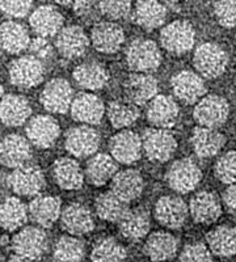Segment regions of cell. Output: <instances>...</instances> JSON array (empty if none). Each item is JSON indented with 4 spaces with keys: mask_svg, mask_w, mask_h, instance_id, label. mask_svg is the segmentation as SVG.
I'll use <instances>...</instances> for the list:
<instances>
[{
    "mask_svg": "<svg viewBox=\"0 0 236 262\" xmlns=\"http://www.w3.org/2000/svg\"><path fill=\"white\" fill-rule=\"evenodd\" d=\"M53 176L65 190H78L84 184V172L74 159L59 158L53 164Z\"/></svg>",
    "mask_w": 236,
    "mask_h": 262,
    "instance_id": "obj_27",
    "label": "cell"
},
{
    "mask_svg": "<svg viewBox=\"0 0 236 262\" xmlns=\"http://www.w3.org/2000/svg\"><path fill=\"white\" fill-rule=\"evenodd\" d=\"M214 173L223 184H236V151H228L222 155L216 163Z\"/></svg>",
    "mask_w": 236,
    "mask_h": 262,
    "instance_id": "obj_42",
    "label": "cell"
},
{
    "mask_svg": "<svg viewBox=\"0 0 236 262\" xmlns=\"http://www.w3.org/2000/svg\"><path fill=\"white\" fill-rule=\"evenodd\" d=\"M60 226L71 236L87 235L95 228L92 212L83 203H70L60 215Z\"/></svg>",
    "mask_w": 236,
    "mask_h": 262,
    "instance_id": "obj_16",
    "label": "cell"
},
{
    "mask_svg": "<svg viewBox=\"0 0 236 262\" xmlns=\"http://www.w3.org/2000/svg\"><path fill=\"white\" fill-rule=\"evenodd\" d=\"M49 247L46 232L39 227H24L12 237V249L16 256L36 261L44 256Z\"/></svg>",
    "mask_w": 236,
    "mask_h": 262,
    "instance_id": "obj_4",
    "label": "cell"
},
{
    "mask_svg": "<svg viewBox=\"0 0 236 262\" xmlns=\"http://www.w3.org/2000/svg\"><path fill=\"white\" fill-rule=\"evenodd\" d=\"M59 134V125L50 116L33 117L27 126L28 139L38 148H49L53 146Z\"/></svg>",
    "mask_w": 236,
    "mask_h": 262,
    "instance_id": "obj_19",
    "label": "cell"
},
{
    "mask_svg": "<svg viewBox=\"0 0 236 262\" xmlns=\"http://www.w3.org/2000/svg\"><path fill=\"white\" fill-rule=\"evenodd\" d=\"M2 163L8 168L17 169L27 165L32 158V148L27 138L18 134H9L2 142Z\"/></svg>",
    "mask_w": 236,
    "mask_h": 262,
    "instance_id": "obj_24",
    "label": "cell"
},
{
    "mask_svg": "<svg viewBox=\"0 0 236 262\" xmlns=\"http://www.w3.org/2000/svg\"><path fill=\"white\" fill-rule=\"evenodd\" d=\"M126 249L113 237H102L97 240L91 252L92 262H125Z\"/></svg>",
    "mask_w": 236,
    "mask_h": 262,
    "instance_id": "obj_39",
    "label": "cell"
},
{
    "mask_svg": "<svg viewBox=\"0 0 236 262\" xmlns=\"http://www.w3.org/2000/svg\"><path fill=\"white\" fill-rule=\"evenodd\" d=\"M108 118L114 128L128 127L139 118V109L130 101L125 102L116 100L109 102Z\"/></svg>",
    "mask_w": 236,
    "mask_h": 262,
    "instance_id": "obj_41",
    "label": "cell"
},
{
    "mask_svg": "<svg viewBox=\"0 0 236 262\" xmlns=\"http://www.w3.org/2000/svg\"><path fill=\"white\" fill-rule=\"evenodd\" d=\"M189 209L185 202L176 195L160 196L155 205V217L162 226L177 229L185 224Z\"/></svg>",
    "mask_w": 236,
    "mask_h": 262,
    "instance_id": "obj_13",
    "label": "cell"
},
{
    "mask_svg": "<svg viewBox=\"0 0 236 262\" xmlns=\"http://www.w3.org/2000/svg\"><path fill=\"white\" fill-rule=\"evenodd\" d=\"M7 262H34V261H30V259L24 258V257L15 256V257H12V258H9Z\"/></svg>",
    "mask_w": 236,
    "mask_h": 262,
    "instance_id": "obj_50",
    "label": "cell"
},
{
    "mask_svg": "<svg viewBox=\"0 0 236 262\" xmlns=\"http://www.w3.org/2000/svg\"><path fill=\"white\" fill-rule=\"evenodd\" d=\"M190 143L200 158L207 159L216 156L226 143V138L216 128L196 127L191 133Z\"/></svg>",
    "mask_w": 236,
    "mask_h": 262,
    "instance_id": "obj_26",
    "label": "cell"
},
{
    "mask_svg": "<svg viewBox=\"0 0 236 262\" xmlns=\"http://www.w3.org/2000/svg\"><path fill=\"white\" fill-rule=\"evenodd\" d=\"M144 254L154 262L172 259L177 253V240L167 232H154L144 243Z\"/></svg>",
    "mask_w": 236,
    "mask_h": 262,
    "instance_id": "obj_29",
    "label": "cell"
},
{
    "mask_svg": "<svg viewBox=\"0 0 236 262\" xmlns=\"http://www.w3.org/2000/svg\"><path fill=\"white\" fill-rule=\"evenodd\" d=\"M230 114V106L226 98L217 95L202 97L193 112L196 122L201 127L217 128L223 125Z\"/></svg>",
    "mask_w": 236,
    "mask_h": 262,
    "instance_id": "obj_6",
    "label": "cell"
},
{
    "mask_svg": "<svg viewBox=\"0 0 236 262\" xmlns=\"http://www.w3.org/2000/svg\"><path fill=\"white\" fill-rule=\"evenodd\" d=\"M189 214L196 223L211 224L222 214V205L218 195L212 191H200L189 203Z\"/></svg>",
    "mask_w": 236,
    "mask_h": 262,
    "instance_id": "obj_20",
    "label": "cell"
},
{
    "mask_svg": "<svg viewBox=\"0 0 236 262\" xmlns=\"http://www.w3.org/2000/svg\"><path fill=\"white\" fill-rule=\"evenodd\" d=\"M142 137L134 131L123 130L112 137L109 151L112 158L121 164H133L142 155Z\"/></svg>",
    "mask_w": 236,
    "mask_h": 262,
    "instance_id": "obj_12",
    "label": "cell"
},
{
    "mask_svg": "<svg viewBox=\"0 0 236 262\" xmlns=\"http://www.w3.org/2000/svg\"><path fill=\"white\" fill-rule=\"evenodd\" d=\"M202 173L191 159H180L172 163L165 172L168 186L176 193L185 194L195 190L200 184Z\"/></svg>",
    "mask_w": 236,
    "mask_h": 262,
    "instance_id": "obj_3",
    "label": "cell"
},
{
    "mask_svg": "<svg viewBox=\"0 0 236 262\" xmlns=\"http://www.w3.org/2000/svg\"><path fill=\"white\" fill-rule=\"evenodd\" d=\"M91 41L93 48L100 53L113 54L120 50L125 42V33L116 23L101 21L93 25L91 30Z\"/></svg>",
    "mask_w": 236,
    "mask_h": 262,
    "instance_id": "obj_15",
    "label": "cell"
},
{
    "mask_svg": "<svg viewBox=\"0 0 236 262\" xmlns=\"http://www.w3.org/2000/svg\"><path fill=\"white\" fill-rule=\"evenodd\" d=\"M29 24L37 37L48 38L58 36L63 29V16L55 7L39 6L30 13Z\"/></svg>",
    "mask_w": 236,
    "mask_h": 262,
    "instance_id": "obj_18",
    "label": "cell"
},
{
    "mask_svg": "<svg viewBox=\"0 0 236 262\" xmlns=\"http://www.w3.org/2000/svg\"><path fill=\"white\" fill-rule=\"evenodd\" d=\"M90 39L78 25H67L55 37V48L62 57L67 59H75L81 57L87 51Z\"/></svg>",
    "mask_w": 236,
    "mask_h": 262,
    "instance_id": "obj_17",
    "label": "cell"
},
{
    "mask_svg": "<svg viewBox=\"0 0 236 262\" xmlns=\"http://www.w3.org/2000/svg\"><path fill=\"white\" fill-rule=\"evenodd\" d=\"M100 134L91 126H76L67 131L65 147L75 158H88L95 155L100 147Z\"/></svg>",
    "mask_w": 236,
    "mask_h": 262,
    "instance_id": "obj_10",
    "label": "cell"
},
{
    "mask_svg": "<svg viewBox=\"0 0 236 262\" xmlns=\"http://www.w3.org/2000/svg\"><path fill=\"white\" fill-rule=\"evenodd\" d=\"M8 75L13 85L18 88H33L44 80L45 67L33 55H24L11 62Z\"/></svg>",
    "mask_w": 236,
    "mask_h": 262,
    "instance_id": "obj_5",
    "label": "cell"
},
{
    "mask_svg": "<svg viewBox=\"0 0 236 262\" xmlns=\"http://www.w3.org/2000/svg\"><path fill=\"white\" fill-rule=\"evenodd\" d=\"M32 113V107L25 97L18 95H6L2 98V121L6 126L16 127L24 125Z\"/></svg>",
    "mask_w": 236,
    "mask_h": 262,
    "instance_id": "obj_34",
    "label": "cell"
},
{
    "mask_svg": "<svg viewBox=\"0 0 236 262\" xmlns=\"http://www.w3.org/2000/svg\"><path fill=\"white\" fill-rule=\"evenodd\" d=\"M193 63L203 78L216 79L226 71L228 55L219 45L206 42L196 49Z\"/></svg>",
    "mask_w": 236,
    "mask_h": 262,
    "instance_id": "obj_2",
    "label": "cell"
},
{
    "mask_svg": "<svg viewBox=\"0 0 236 262\" xmlns=\"http://www.w3.org/2000/svg\"><path fill=\"white\" fill-rule=\"evenodd\" d=\"M79 86L88 91L101 90L109 80V72L101 63L85 62L79 64L72 72Z\"/></svg>",
    "mask_w": 236,
    "mask_h": 262,
    "instance_id": "obj_30",
    "label": "cell"
},
{
    "mask_svg": "<svg viewBox=\"0 0 236 262\" xmlns=\"http://www.w3.org/2000/svg\"><path fill=\"white\" fill-rule=\"evenodd\" d=\"M72 8L74 12L84 21H90L95 18L96 11L99 9L97 4L92 3V2H74L72 3Z\"/></svg>",
    "mask_w": 236,
    "mask_h": 262,
    "instance_id": "obj_48",
    "label": "cell"
},
{
    "mask_svg": "<svg viewBox=\"0 0 236 262\" xmlns=\"http://www.w3.org/2000/svg\"><path fill=\"white\" fill-rule=\"evenodd\" d=\"M85 253L84 243L75 236H62L58 238L53 252L54 262H81Z\"/></svg>",
    "mask_w": 236,
    "mask_h": 262,
    "instance_id": "obj_40",
    "label": "cell"
},
{
    "mask_svg": "<svg viewBox=\"0 0 236 262\" xmlns=\"http://www.w3.org/2000/svg\"><path fill=\"white\" fill-rule=\"evenodd\" d=\"M33 3L28 0H20V2H2L0 8L2 13L8 18H23L29 15Z\"/></svg>",
    "mask_w": 236,
    "mask_h": 262,
    "instance_id": "obj_46",
    "label": "cell"
},
{
    "mask_svg": "<svg viewBox=\"0 0 236 262\" xmlns=\"http://www.w3.org/2000/svg\"><path fill=\"white\" fill-rule=\"evenodd\" d=\"M117 161L108 154H96L88 160L85 167V176L88 181L95 186H102L108 181H112L116 176Z\"/></svg>",
    "mask_w": 236,
    "mask_h": 262,
    "instance_id": "obj_32",
    "label": "cell"
},
{
    "mask_svg": "<svg viewBox=\"0 0 236 262\" xmlns=\"http://www.w3.org/2000/svg\"><path fill=\"white\" fill-rule=\"evenodd\" d=\"M29 51L32 53L33 57H36L37 59H50L54 54V48L51 46L50 42L48 41V38H42V37H34L32 41H30L29 45Z\"/></svg>",
    "mask_w": 236,
    "mask_h": 262,
    "instance_id": "obj_47",
    "label": "cell"
},
{
    "mask_svg": "<svg viewBox=\"0 0 236 262\" xmlns=\"http://www.w3.org/2000/svg\"><path fill=\"white\" fill-rule=\"evenodd\" d=\"M74 91L66 79L57 78L49 81L41 92L39 100L42 106L50 113L63 114L71 109Z\"/></svg>",
    "mask_w": 236,
    "mask_h": 262,
    "instance_id": "obj_9",
    "label": "cell"
},
{
    "mask_svg": "<svg viewBox=\"0 0 236 262\" xmlns=\"http://www.w3.org/2000/svg\"><path fill=\"white\" fill-rule=\"evenodd\" d=\"M214 15L219 24L224 28L236 27V2H217L214 4Z\"/></svg>",
    "mask_w": 236,
    "mask_h": 262,
    "instance_id": "obj_45",
    "label": "cell"
},
{
    "mask_svg": "<svg viewBox=\"0 0 236 262\" xmlns=\"http://www.w3.org/2000/svg\"><path fill=\"white\" fill-rule=\"evenodd\" d=\"M2 48L9 54H20L29 49L30 37L28 30L16 21H4L2 24Z\"/></svg>",
    "mask_w": 236,
    "mask_h": 262,
    "instance_id": "obj_36",
    "label": "cell"
},
{
    "mask_svg": "<svg viewBox=\"0 0 236 262\" xmlns=\"http://www.w3.org/2000/svg\"><path fill=\"white\" fill-rule=\"evenodd\" d=\"M206 242L211 253L219 257H231L236 254V228L235 227L219 226L210 231Z\"/></svg>",
    "mask_w": 236,
    "mask_h": 262,
    "instance_id": "obj_35",
    "label": "cell"
},
{
    "mask_svg": "<svg viewBox=\"0 0 236 262\" xmlns=\"http://www.w3.org/2000/svg\"><path fill=\"white\" fill-rule=\"evenodd\" d=\"M149 227H151L149 215L142 207L128 209V211L118 222V229L121 235L133 242L143 238L148 233Z\"/></svg>",
    "mask_w": 236,
    "mask_h": 262,
    "instance_id": "obj_31",
    "label": "cell"
},
{
    "mask_svg": "<svg viewBox=\"0 0 236 262\" xmlns=\"http://www.w3.org/2000/svg\"><path fill=\"white\" fill-rule=\"evenodd\" d=\"M142 146L147 158L153 161H167L177 148L176 138L164 128H146L142 134Z\"/></svg>",
    "mask_w": 236,
    "mask_h": 262,
    "instance_id": "obj_8",
    "label": "cell"
},
{
    "mask_svg": "<svg viewBox=\"0 0 236 262\" xmlns=\"http://www.w3.org/2000/svg\"><path fill=\"white\" fill-rule=\"evenodd\" d=\"M196 32L188 21L176 20L165 25L160 33V42L172 54H185L195 46Z\"/></svg>",
    "mask_w": 236,
    "mask_h": 262,
    "instance_id": "obj_7",
    "label": "cell"
},
{
    "mask_svg": "<svg viewBox=\"0 0 236 262\" xmlns=\"http://www.w3.org/2000/svg\"><path fill=\"white\" fill-rule=\"evenodd\" d=\"M133 20L146 30H154L162 27L167 18V8L158 2H138L133 11Z\"/></svg>",
    "mask_w": 236,
    "mask_h": 262,
    "instance_id": "obj_33",
    "label": "cell"
},
{
    "mask_svg": "<svg viewBox=\"0 0 236 262\" xmlns=\"http://www.w3.org/2000/svg\"><path fill=\"white\" fill-rule=\"evenodd\" d=\"M123 91L128 101L139 106L151 102L158 96V81L153 75L134 72L123 81Z\"/></svg>",
    "mask_w": 236,
    "mask_h": 262,
    "instance_id": "obj_14",
    "label": "cell"
},
{
    "mask_svg": "<svg viewBox=\"0 0 236 262\" xmlns=\"http://www.w3.org/2000/svg\"><path fill=\"white\" fill-rule=\"evenodd\" d=\"M180 262H212V253L203 243H191L182 249Z\"/></svg>",
    "mask_w": 236,
    "mask_h": 262,
    "instance_id": "obj_44",
    "label": "cell"
},
{
    "mask_svg": "<svg viewBox=\"0 0 236 262\" xmlns=\"http://www.w3.org/2000/svg\"><path fill=\"white\" fill-rule=\"evenodd\" d=\"M96 214L100 219L106 222L118 223L123 217V215L128 211L127 202L121 200L112 190L104 191L96 198L95 202Z\"/></svg>",
    "mask_w": 236,
    "mask_h": 262,
    "instance_id": "obj_37",
    "label": "cell"
},
{
    "mask_svg": "<svg viewBox=\"0 0 236 262\" xmlns=\"http://www.w3.org/2000/svg\"><path fill=\"white\" fill-rule=\"evenodd\" d=\"M8 185L13 193L24 196H37L45 186L44 173L37 165H24L13 169L8 176Z\"/></svg>",
    "mask_w": 236,
    "mask_h": 262,
    "instance_id": "obj_11",
    "label": "cell"
},
{
    "mask_svg": "<svg viewBox=\"0 0 236 262\" xmlns=\"http://www.w3.org/2000/svg\"><path fill=\"white\" fill-rule=\"evenodd\" d=\"M99 7V12L102 16L114 23V21H122L127 20L130 16H133V8L130 2H100L97 4Z\"/></svg>",
    "mask_w": 236,
    "mask_h": 262,
    "instance_id": "obj_43",
    "label": "cell"
},
{
    "mask_svg": "<svg viewBox=\"0 0 236 262\" xmlns=\"http://www.w3.org/2000/svg\"><path fill=\"white\" fill-rule=\"evenodd\" d=\"M223 202L228 212L236 215V184L230 185L223 194Z\"/></svg>",
    "mask_w": 236,
    "mask_h": 262,
    "instance_id": "obj_49",
    "label": "cell"
},
{
    "mask_svg": "<svg viewBox=\"0 0 236 262\" xmlns=\"http://www.w3.org/2000/svg\"><path fill=\"white\" fill-rule=\"evenodd\" d=\"M179 105L174 98L158 95L147 106V119L156 128H169L175 126L179 118Z\"/></svg>",
    "mask_w": 236,
    "mask_h": 262,
    "instance_id": "obj_23",
    "label": "cell"
},
{
    "mask_svg": "<svg viewBox=\"0 0 236 262\" xmlns=\"http://www.w3.org/2000/svg\"><path fill=\"white\" fill-rule=\"evenodd\" d=\"M29 210H27L25 205L16 196H7L2 203V227L6 231H16V229L24 227L28 221Z\"/></svg>",
    "mask_w": 236,
    "mask_h": 262,
    "instance_id": "obj_38",
    "label": "cell"
},
{
    "mask_svg": "<svg viewBox=\"0 0 236 262\" xmlns=\"http://www.w3.org/2000/svg\"><path fill=\"white\" fill-rule=\"evenodd\" d=\"M170 85L175 96L185 104H195L206 92V86L202 78L196 72L188 70L177 72L170 80Z\"/></svg>",
    "mask_w": 236,
    "mask_h": 262,
    "instance_id": "obj_22",
    "label": "cell"
},
{
    "mask_svg": "<svg viewBox=\"0 0 236 262\" xmlns=\"http://www.w3.org/2000/svg\"><path fill=\"white\" fill-rule=\"evenodd\" d=\"M60 200L53 195H37L29 203L32 221L42 228H50L62 215Z\"/></svg>",
    "mask_w": 236,
    "mask_h": 262,
    "instance_id": "obj_25",
    "label": "cell"
},
{
    "mask_svg": "<svg viewBox=\"0 0 236 262\" xmlns=\"http://www.w3.org/2000/svg\"><path fill=\"white\" fill-rule=\"evenodd\" d=\"M105 113L101 98L92 93L81 92L74 98L71 105V116L75 121L85 125H97Z\"/></svg>",
    "mask_w": 236,
    "mask_h": 262,
    "instance_id": "obj_21",
    "label": "cell"
},
{
    "mask_svg": "<svg viewBox=\"0 0 236 262\" xmlns=\"http://www.w3.org/2000/svg\"><path fill=\"white\" fill-rule=\"evenodd\" d=\"M144 181L141 172L135 169H125L118 172L112 180L111 190L125 202H132L141 195Z\"/></svg>",
    "mask_w": 236,
    "mask_h": 262,
    "instance_id": "obj_28",
    "label": "cell"
},
{
    "mask_svg": "<svg viewBox=\"0 0 236 262\" xmlns=\"http://www.w3.org/2000/svg\"><path fill=\"white\" fill-rule=\"evenodd\" d=\"M126 62L132 71L137 74H149L156 71L162 63V53L159 46L151 39L138 38L128 45Z\"/></svg>",
    "mask_w": 236,
    "mask_h": 262,
    "instance_id": "obj_1",
    "label": "cell"
}]
</instances>
